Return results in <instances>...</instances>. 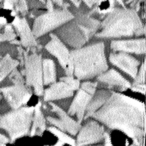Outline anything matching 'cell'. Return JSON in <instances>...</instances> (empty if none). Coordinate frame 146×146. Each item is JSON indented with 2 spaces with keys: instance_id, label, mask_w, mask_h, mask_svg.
<instances>
[{
  "instance_id": "6da1fadb",
  "label": "cell",
  "mask_w": 146,
  "mask_h": 146,
  "mask_svg": "<svg viewBox=\"0 0 146 146\" xmlns=\"http://www.w3.org/2000/svg\"><path fill=\"white\" fill-rule=\"evenodd\" d=\"M108 128L119 130L140 144L145 133L144 104L129 96L109 90L107 98L91 115Z\"/></svg>"
},
{
  "instance_id": "7a4b0ae2",
  "label": "cell",
  "mask_w": 146,
  "mask_h": 146,
  "mask_svg": "<svg viewBox=\"0 0 146 146\" xmlns=\"http://www.w3.org/2000/svg\"><path fill=\"white\" fill-rule=\"evenodd\" d=\"M143 34V24L135 10L113 8L100 22V27L96 31L95 36L99 38H120Z\"/></svg>"
},
{
  "instance_id": "3957f363",
  "label": "cell",
  "mask_w": 146,
  "mask_h": 146,
  "mask_svg": "<svg viewBox=\"0 0 146 146\" xmlns=\"http://www.w3.org/2000/svg\"><path fill=\"white\" fill-rule=\"evenodd\" d=\"M73 61V74L79 80L90 79L108 69L105 45L97 42L70 51Z\"/></svg>"
},
{
  "instance_id": "277c9868",
  "label": "cell",
  "mask_w": 146,
  "mask_h": 146,
  "mask_svg": "<svg viewBox=\"0 0 146 146\" xmlns=\"http://www.w3.org/2000/svg\"><path fill=\"white\" fill-rule=\"evenodd\" d=\"M100 27V21L90 15L80 14L57 29L56 35L73 48L82 47L92 38Z\"/></svg>"
},
{
  "instance_id": "5b68a950",
  "label": "cell",
  "mask_w": 146,
  "mask_h": 146,
  "mask_svg": "<svg viewBox=\"0 0 146 146\" xmlns=\"http://www.w3.org/2000/svg\"><path fill=\"white\" fill-rule=\"evenodd\" d=\"M34 106L23 105L0 117V127L10 136V142L27 135L32 122Z\"/></svg>"
},
{
  "instance_id": "8992f818",
  "label": "cell",
  "mask_w": 146,
  "mask_h": 146,
  "mask_svg": "<svg viewBox=\"0 0 146 146\" xmlns=\"http://www.w3.org/2000/svg\"><path fill=\"white\" fill-rule=\"evenodd\" d=\"M73 14L66 9H53L38 16L33 22L32 33L35 38L60 27L73 18Z\"/></svg>"
},
{
  "instance_id": "52a82bcc",
  "label": "cell",
  "mask_w": 146,
  "mask_h": 146,
  "mask_svg": "<svg viewBox=\"0 0 146 146\" xmlns=\"http://www.w3.org/2000/svg\"><path fill=\"white\" fill-rule=\"evenodd\" d=\"M25 72H26V84L34 88L36 95L43 94L42 79V57L37 53L30 55L25 54Z\"/></svg>"
},
{
  "instance_id": "ba28073f",
  "label": "cell",
  "mask_w": 146,
  "mask_h": 146,
  "mask_svg": "<svg viewBox=\"0 0 146 146\" xmlns=\"http://www.w3.org/2000/svg\"><path fill=\"white\" fill-rule=\"evenodd\" d=\"M46 50L58 59L66 75H73V61L70 51L60 38L54 33H50V40L45 46Z\"/></svg>"
},
{
  "instance_id": "9c48e42d",
  "label": "cell",
  "mask_w": 146,
  "mask_h": 146,
  "mask_svg": "<svg viewBox=\"0 0 146 146\" xmlns=\"http://www.w3.org/2000/svg\"><path fill=\"white\" fill-rule=\"evenodd\" d=\"M13 82L14 85L1 88L0 91L3 94L9 106L12 109H17L21 106L26 105L32 93L25 86L24 80H16Z\"/></svg>"
},
{
  "instance_id": "30bf717a",
  "label": "cell",
  "mask_w": 146,
  "mask_h": 146,
  "mask_svg": "<svg viewBox=\"0 0 146 146\" xmlns=\"http://www.w3.org/2000/svg\"><path fill=\"white\" fill-rule=\"evenodd\" d=\"M50 106L52 107V110L59 116V119L53 118L48 116L47 117V121L51 124V125L55 126L58 129L62 130L64 132H68L71 135H75L78 133V130L81 127V123H79L78 121L74 120L73 118L70 117L68 113L61 109L59 106H57L56 104L50 102Z\"/></svg>"
},
{
  "instance_id": "8fae6325",
  "label": "cell",
  "mask_w": 146,
  "mask_h": 146,
  "mask_svg": "<svg viewBox=\"0 0 146 146\" xmlns=\"http://www.w3.org/2000/svg\"><path fill=\"white\" fill-rule=\"evenodd\" d=\"M79 133L77 136V145H86V144L98 143L103 139L104 127L100 125L95 120L87 121L78 130Z\"/></svg>"
},
{
  "instance_id": "7c38bea8",
  "label": "cell",
  "mask_w": 146,
  "mask_h": 146,
  "mask_svg": "<svg viewBox=\"0 0 146 146\" xmlns=\"http://www.w3.org/2000/svg\"><path fill=\"white\" fill-rule=\"evenodd\" d=\"M109 60L112 64L117 66L125 73H127L132 78H135L138 72L139 61L136 58H134L133 56H131L126 52L111 53L109 56Z\"/></svg>"
},
{
  "instance_id": "4fadbf2b",
  "label": "cell",
  "mask_w": 146,
  "mask_h": 146,
  "mask_svg": "<svg viewBox=\"0 0 146 146\" xmlns=\"http://www.w3.org/2000/svg\"><path fill=\"white\" fill-rule=\"evenodd\" d=\"M77 90V93H76L75 97H74L72 103H71L70 108L68 110V114L70 116H76L77 121L81 123L84 118L86 107H87L90 99L92 98V95L85 92L81 88H78Z\"/></svg>"
},
{
  "instance_id": "5bb4252c",
  "label": "cell",
  "mask_w": 146,
  "mask_h": 146,
  "mask_svg": "<svg viewBox=\"0 0 146 146\" xmlns=\"http://www.w3.org/2000/svg\"><path fill=\"white\" fill-rule=\"evenodd\" d=\"M97 82H101L103 84L111 87H118L119 90L128 89L131 87V83L125 79L115 69H110L108 71H104L101 74L97 75Z\"/></svg>"
},
{
  "instance_id": "9a60e30c",
  "label": "cell",
  "mask_w": 146,
  "mask_h": 146,
  "mask_svg": "<svg viewBox=\"0 0 146 146\" xmlns=\"http://www.w3.org/2000/svg\"><path fill=\"white\" fill-rule=\"evenodd\" d=\"M110 47L113 51H122L135 54L145 53V39H130V40H113Z\"/></svg>"
},
{
  "instance_id": "2e32d148",
  "label": "cell",
  "mask_w": 146,
  "mask_h": 146,
  "mask_svg": "<svg viewBox=\"0 0 146 146\" xmlns=\"http://www.w3.org/2000/svg\"><path fill=\"white\" fill-rule=\"evenodd\" d=\"M73 93H74V91L71 89L70 86L61 80L60 82L55 81L51 83L50 87H48L43 91L44 101H53V100L68 98L73 96Z\"/></svg>"
},
{
  "instance_id": "e0dca14e",
  "label": "cell",
  "mask_w": 146,
  "mask_h": 146,
  "mask_svg": "<svg viewBox=\"0 0 146 146\" xmlns=\"http://www.w3.org/2000/svg\"><path fill=\"white\" fill-rule=\"evenodd\" d=\"M17 34L20 37V42L24 47H32L37 44L36 38L33 35L32 30L29 27L26 18L24 17H15L13 21Z\"/></svg>"
},
{
  "instance_id": "ac0fdd59",
  "label": "cell",
  "mask_w": 146,
  "mask_h": 146,
  "mask_svg": "<svg viewBox=\"0 0 146 146\" xmlns=\"http://www.w3.org/2000/svg\"><path fill=\"white\" fill-rule=\"evenodd\" d=\"M32 127L29 130L30 135H38L41 136L46 130V120L44 118L42 111H41V103L38 102L36 106H34V111L32 116Z\"/></svg>"
},
{
  "instance_id": "d6986e66",
  "label": "cell",
  "mask_w": 146,
  "mask_h": 146,
  "mask_svg": "<svg viewBox=\"0 0 146 146\" xmlns=\"http://www.w3.org/2000/svg\"><path fill=\"white\" fill-rule=\"evenodd\" d=\"M109 90L110 89H101L94 93V95L92 96L89 103H88L87 107H86L83 119H88L89 117H91L92 114L103 104V102L105 101L108 94H109Z\"/></svg>"
},
{
  "instance_id": "ffe728a7",
  "label": "cell",
  "mask_w": 146,
  "mask_h": 146,
  "mask_svg": "<svg viewBox=\"0 0 146 146\" xmlns=\"http://www.w3.org/2000/svg\"><path fill=\"white\" fill-rule=\"evenodd\" d=\"M42 79L43 84H51L56 81V68L52 59L45 58L42 60Z\"/></svg>"
},
{
  "instance_id": "44dd1931",
  "label": "cell",
  "mask_w": 146,
  "mask_h": 146,
  "mask_svg": "<svg viewBox=\"0 0 146 146\" xmlns=\"http://www.w3.org/2000/svg\"><path fill=\"white\" fill-rule=\"evenodd\" d=\"M19 62L14 60L10 55H5L0 61V82H2L6 76H8L12 70H14L18 66Z\"/></svg>"
},
{
  "instance_id": "7402d4cb",
  "label": "cell",
  "mask_w": 146,
  "mask_h": 146,
  "mask_svg": "<svg viewBox=\"0 0 146 146\" xmlns=\"http://www.w3.org/2000/svg\"><path fill=\"white\" fill-rule=\"evenodd\" d=\"M48 130L51 132V133L54 134L57 138H58V140L60 141L58 143L59 145H62V144H64V143H68V144H70V145H75V144H76L74 138L70 137V136L67 135L64 131L58 129V128L55 127V126H51V127H49Z\"/></svg>"
},
{
  "instance_id": "603a6c76",
  "label": "cell",
  "mask_w": 146,
  "mask_h": 146,
  "mask_svg": "<svg viewBox=\"0 0 146 146\" xmlns=\"http://www.w3.org/2000/svg\"><path fill=\"white\" fill-rule=\"evenodd\" d=\"M15 37H16V33L13 30L12 26L10 24H5V28L3 33H0V42L14 40Z\"/></svg>"
},
{
  "instance_id": "cb8c5ba5",
  "label": "cell",
  "mask_w": 146,
  "mask_h": 146,
  "mask_svg": "<svg viewBox=\"0 0 146 146\" xmlns=\"http://www.w3.org/2000/svg\"><path fill=\"white\" fill-rule=\"evenodd\" d=\"M60 80L61 81H64L66 84H68L73 91L77 90L80 86V80L78 78H74L73 75H66L65 77L60 78Z\"/></svg>"
},
{
  "instance_id": "d4e9b609",
  "label": "cell",
  "mask_w": 146,
  "mask_h": 146,
  "mask_svg": "<svg viewBox=\"0 0 146 146\" xmlns=\"http://www.w3.org/2000/svg\"><path fill=\"white\" fill-rule=\"evenodd\" d=\"M98 85V82H90V81H85L79 86V88L83 89L85 92L89 93L90 95L93 96L94 93L96 92V87Z\"/></svg>"
},
{
  "instance_id": "484cf974",
  "label": "cell",
  "mask_w": 146,
  "mask_h": 146,
  "mask_svg": "<svg viewBox=\"0 0 146 146\" xmlns=\"http://www.w3.org/2000/svg\"><path fill=\"white\" fill-rule=\"evenodd\" d=\"M14 7L17 12H20L22 15H26L27 12H28V6H27L26 0H18Z\"/></svg>"
},
{
  "instance_id": "4316f807",
  "label": "cell",
  "mask_w": 146,
  "mask_h": 146,
  "mask_svg": "<svg viewBox=\"0 0 146 146\" xmlns=\"http://www.w3.org/2000/svg\"><path fill=\"white\" fill-rule=\"evenodd\" d=\"M144 81H145V74H144V63L141 65L140 67L139 72H137L135 78H134V84H144Z\"/></svg>"
},
{
  "instance_id": "83f0119b",
  "label": "cell",
  "mask_w": 146,
  "mask_h": 146,
  "mask_svg": "<svg viewBox=\"0 0 146 146\" xmlns=\"http://www.w3.org/2000/svg\"><path fill=\"white\" fill-rule=\"evenodd\" d=\"M17 1L18 0H3V8L12 10L14 8L15 4L17 3Z\"/></svg>"
},
{
  "instance_id": "f1b7e54d",
  "label": "cell",
  "mask_w": 146,
  "mask_h": 146,
  "mask_svg": "<svg viewBox=\"0 0 146 146\" xmlns=\"http://www.w3.org/2000/svg\"><path fill=\"white\" fill-rule=\"evenodd\" d=\"M131 88L133 91H138L141 92L142 94H144V90H145V85L144 84H135V85H131Z\"/></svg>"
},
{
  "instance_id": "f546056e",
  "label": "cell",
  "mask_w": 146,
  "mask_h": 146,
  "mask_svg": "<svg viewBox=\"0 0 146 146\" xmlns=\"http://www.w3.org/2000/svg\"><path fill=\"white\" fill-rule=\"evenodd\" d=\"M10 142V139L7 138L5 135L3 134H0V145H5V144L9 143Z\"/></svg>"
},
{
  "instance_id": "4dcf8cb0",
  "label": "cell",
  "mask_w": 146,
  "mask_h": 146,
  "mask_svg": "<svg viewBox=\"0 0 146 146\" xmlns=\"http://www.w3.org/2000/svg\"><path fill=\"white\" fill-rule=\"evenodd\" d=\"M103 139L105 140V142H104V144H105V145H111V144H112L111 140H110L109 133H108V132H105V131H104V134H103Z\"/></svg>"
},
{
  "instance_id": "1f68e13d",
  "label": "cell",
  "mask_w": 146,
  "mask_h": 146,
  "mask_svg": "<svg viewBox=\"0 0 146 146\" xmlns=\"http://www.w3.org/2000/svg\"><path fill=\"white\" fill-rule=\"evenodd\" d=\"M83 2L85 3L88 7H92L96 2H97V0H83Z\"/></svg>"
},
{
  "instance_id": "d6a6232c",
  "label": "cell",
  "mask_w": 146,
  "mask_h": 146,
  "mask_svg": "<svg viewBox=\"0 0 146 146\" xmlns=\"http://www.w3.org/2000/svg\"><path fill=\"white\" fill-rule=\"evenodd\" d=\"M46 6H47V9H48V11L50 10H53V1L52 0H46Z\"/></svg>"
},
{
  "instance_id": "836d02e7",
  "label": "cell",
  "mask_w": 146,
  "mask_h": 146,
  "mask_svg": "<svg viewBox=\"0 0 146 146\" xmlns=\"http://www.w3.org/2000/svg\"><path fill=\"white\" fill-rule=\"evenodd\" d=\"M5 24H6V20H5V18L4 17H0V29L2 28Z\"/></svg>"
},
{
  "instance_id": "e575fe53",
  "label": "cell",
  "mask_w": 146,
  "mask_h": 146,
  "mask_svg": "<svg viewBox=\"0 0 146 146\" xmlns=\"http://www.w3.org/2000/svg\"><path fill=\"white\" fill-rule=\"evenodd\" d=\"M70 1L75 5L76 7H79L80 4H81V0H70Z\"/></svg>"
},
{
  "instance_id": "d590c367",
  "label": "cell",
  "mask_w": 146,
  "mask_h": 146,
  "mask_svg": "<svg viewBox=\"0 0 146 146\" xmlns=\"http://www.w3.org/2000/svg\"><path fill=\"white\" fill-rule=\"evenodd\" d=\"M52 1L54 3H56L58 6H63V5H64V1H63V0H52Z\"/></svg>"
},
{
  "instance_id": "8d00e7d4",
  "label": "cell",
  "mask_w": 146,
  "mask_h": 146,
  "mask_svg": "<svg viewBox=\"0 0 146 146\" xmlns=\"http://www.w3.org/2000/svg\"><path fill=\"white\" fill-rule=\"evenodd\" d=\"M39 1H40V2H42V3H45V1H46V0H39Z\"/></svg>"
},
{
  "instance_id": "74e56055",
  "label": "cell",
  "mask_w": 146,
  "mask_h": 146,
  "mask_svg": "<svg viewBox=\"0 0 146 146\" xmlns=\"http://www.w3.org/2000/svg\"><path fill=\"white\" fill-rule=\"evenodd\" d=\"M102 1H104V0H97V2H102Z\"/></svg>"
},
{
  "instance_id": "f35d334b",
  "label": "cell",
  "mask_w": 146,
  "mask_h": 146,
  "mask_svg": "<svg viewBox=\"0 0 146 146\" xmlns=\"http://www.w3.org/2000/svg\"><path fill=\"white\" fill-rule=\"evenodd\" d=\"M1 98H2V96H1V91H0V100H1Z\"/></svg>"
}]
</instances>
